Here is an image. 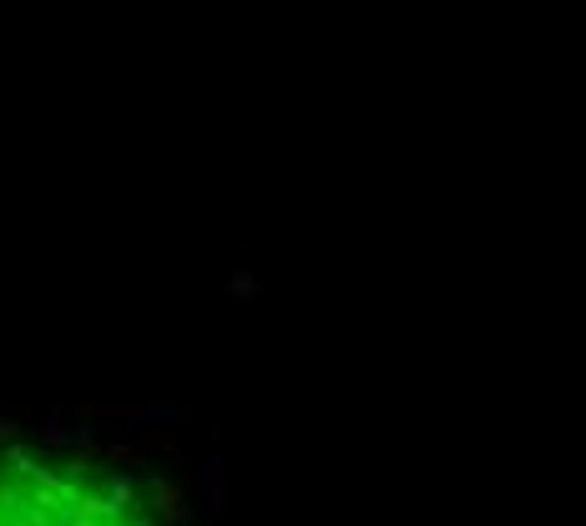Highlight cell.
<instances>
[{
	"label": "cell",
	"instance_id": "cell-1",
	"mask_svg": "<svg viewBox=\"0 0 586 526\" xmlns=\"http://www.w3.org/2000/svg\"><path fill=\"white\" fill-rule=\"evenodd\" d=\"M126 486L81 491V481L10 471L0 481V526H152L137 506H122Z\"/></svg>",
	"mask_w": 586,
	"mask_h": 526
}]
</instances>
